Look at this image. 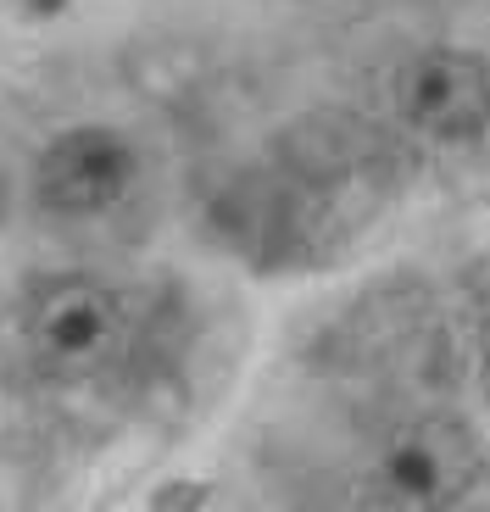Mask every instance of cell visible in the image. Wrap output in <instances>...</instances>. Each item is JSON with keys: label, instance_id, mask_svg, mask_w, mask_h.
Returning <instances> with one entry per match:
<instances>
[{"label": "cell", "instance_id": "1", "mask_svg": "<svg viewBox=\"0 0 490 512\" xmlns=\"http://www.w3.org/2000/svg\"><path fill=\"white\" fill-rule=\"evenodd\" d=\"M129 334L134 329L117 290L84 273L39 284L23 307V351L51 384L106 379L129 351Z\"/></svg>", "mask_w": 490, "mask_h": 512}, {"label": "cell", "instance_id": "2", "mask_svg": "<svg viewBox=\"0 0 490 512\" xmlns=\"http://www.w3.org/2000/svg\"><path fill=\"white\" fill-rule=\"evenodd\" d=\"M479 440L452 412L401 418L374 457V490L396 512H446L474 490Z\"/></svg>", "mask_w": 490, "mask_h": 512}, {"label": "cell", "instance_id": "3", "mask_svg": "<svg viewBox=\"0 0 490 512\" xmlns=\"http://www.w3.org/2000/svg\"><path fill=\"white\" fill-rule=\"evenodd\" d=\"M396 117L435 145H474L490 128V62L463 45H429L407 56L390 84Z\"/></svg>", "mask_w": 490, "mask_h": 512}, {"label": "cell", "instance_id": "4", "mask_svg": "<svg viewBox=\"0 0 490 512\" xmlns=\"http://www.w3.org/2000/svg\"><path fill=\"white\" fill-rule=\"evenodd\" d=\"M140 156L106 123H78L45 140L34 162V195L56 218H101L134 190Z\"/></svg>", "mask_w": 490, "mask_h": 512}, {"label": "cell", "instance_id": "5", "mask_svg": "<svg viewBox=\"0 0 490 512\" xmlns=\"http://www.w3.org/2000/svg\"><path fill=\"white\" fill-rule=\"evenodd\" d=\"M207 501H212L207 479H168V485H156L151 512H201Z\"/></svg>", "mask_w": 490, "mask_h": 512}, {"label": "cell", "instance_id": "6", "mask_svg": "<svg viewBox=\"0 0 490 512\" xmlns=\"http://www.w3.org/2000/svg\"><path fill=\"white\" fill-rule=\"evenodd\" d=\"M479 379H485V390H490V323H485V334H479Z\"/></svg>", "mask_w": 490, "mask_h": 512}]
</instances>
